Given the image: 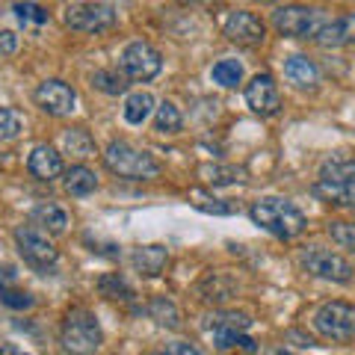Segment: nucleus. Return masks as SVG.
<instances>
[{"instance_id":"20e7f679","label":"nucleus","mask_w":355,"mask_h":355,"mask_svg":"<svg viewBox=\"0 0 355 355\" xmlns=\"http://www.w3.org/2000/svg\"><path fill=\"white\" fill-rule=\"evenodd\" d=\"M314 329L326 340H335V343L355 340V305L340 302V299L320 305L314 314Z\"/></svg>"},{"instance_id":"f8f14e48","label":"nucleus","mask_w":355,"mask_h":355,"mask_svg":"<svg viewBox=\"0 0 355 355\" xmlns=\"http://www.w3.org/2000/svg\"><path fill=\"white\" fill-rule=\"evenodd\" d=\"M246 104L252 107V113L258 116H275L282 110V95L279 86L270 74H254L246 86Z\"/></svg>"},{"instance_id":"2eb2a0df","label":"nucleus","mask_w":355,"mask_h":355,"mask_svg":"<svg viewBox=\"0 0 355 355\" xmlns=\"http://www.w3.org/2000/svg\"><path fill=\"white\" fill-rule=\"evenodd\" d=\"M311 193L326 205L355 207V181H326V178H317L314 187H311Z\"/></svg>"},{"instance_id":"c9c22d12","label":"nucleus","mask_w":355,"mask_h":355,"mask_svg":"<svg viewBox=\"0 0 355 355\" xmlns=\"http://www.w3.org/2000/svg\"><path fill=\"white\" fill-rule=\"evenodd\" d=\"M15 282V270L12 266H0V287H9Z\"/></svg>"},{"instance_id":"4c0bfd02","label":"nucleus","mask_w":355,"mask_h":355,"mask_svg":"<svg viewBox=\"0 0 355 355\" xmlns=\"http://www.w3.org/2000/svg\"><path fill=\"white\" fill-rule=\"evenodd\" d=\"M178 3H184V6H205V3H214V0H178Z\"/></svg>"},{"instance_id":"72a5a7b5","label":"nucleus","mask_w":355,"mask_h":355,"mask_svg":"<svg viewBox=\"0 0 355 355\" xmlns=\"http://www.w3.org/2000/svg\"><path fill=\"white\" fill-rule=\"evenodd\" d=\"M15 51H18V36L12 30H0V60L12 57Z\"/></svg>"},{"instance_id":"7ed1b4c3","label":"nucleus","mask_w":355,"mask_h":355,"mask_svg":"<svg viewBox=\"0 0 355 355\" xmlns=\"http://www.w3.org/2000/svg\"><path fill=\"white\" fill-rule=\"evenodd\" d=\"M104 166L119 178H130V181H151L160 175V163L151 157L148 151L133 148L125 139H113L104 151Z\"/></svg>"},{"instance_id":"ea45409f","label":"nucleus","mask_w":355,"mask_h":355,"mask_svg":"<svg viewBox=\"0 0 355 355\" xmlns=\"http://www.w3.org/2000/svg\"><path fill=\"white\" fill-rule=\"evenodd\" d=\"M261 3H279V0H261Z\"/></svg>"},{"instance_id":"393cba45","label":"nucleus","mask_w":355,"mask_h":355,"mask_svg":"<svg viewBox=\"0 0 355 355\" xmlns=\"http://www.w3.org/2000/svg\"><path fill=\"white\" fill-rule=\"evenodd\" d=\"M320 178L326 181H355V160L352 157H329L320 166Z\"/></svg>"},{"instance_id":"a878e982","label":"nucleus","mask_w":355,"mask_h":355,"mask_svg":"<svg viewBox=\"0 0 355 355\" xmlns=\"http://www.w3.org/2000/svg\"><path fill=\"white\" fill-rule=\"evenodd\" d=\"M184 128V116H181V110H178L172 101H163L157 107V116H154V130L157 133H178Z\"/></svg>"},{"instance_id":"bb28decb","label":"nucleus","mask_w":355,"mask_h":355,"mask_svg":"<svg viewBox=\"0 0 355 355\" xmlns=\"http://www.w3.org/2000/svg\"><path fill=\"white\" fill-rule=\"evenodd\" d=\"M210 77H214V83H219V86L234 89L243 80V65L237 60H219L214 65V71H210Z\"/></svg>"},{"instance_id":"1a4fd4ad","label":"nucleus","mask_w":355,"mask_h":355,"mask_svg":"<svg viewBox=\"0 0 355 355\" xmlns=\"http://www.w3.org/2000/svg\"><path fill=\"white\" fill-rule=\"evenodd\" d=\"M116 6L110 3H74L65 9V27L77 33H104L116 27Z\"/></svg>"},{"instance_id":"423d86ee","label":"nucleus","mask_w":355,"mask_h":355,"mask_svg":"<svg viewBox=\"0 0 355 355\" xmlns=\"http://www.w3.org/2000/svg\"><path fill=\"white\" fill-rule=\"evenodd\" d=\"M15 246L21 252V258L39 272H51L60 261L57 246H53V243L33 225H18L15 228Z\"/></svg>"},{"instance_id":"c85d7f7f","label":"nucleus","mask_w":355,"mask_h":355,"mask_svg":"<svg viewBox=\"0 0 355 355\" xmlns=\"http://www.w3.org/2000/svg\"><path fill=\"white\" fill-rule=\"evenodd\" d=\"M21 130H24V119H21L18 110L0 107V142L18 139V137H21Z\"/></svg>"},{"instance_id":"2f4dec72","label":"nucleus","mask_w":355,"mask_h":355,"mask_svg":"<svg viewBox=\"0 0 355 355\" xmlns=\"http://www.w3.org/2000/svg\"><path fill=\"white\" fill-rule=\"evenodd\" d=\"M0 302L6 308H15V311H27L36 305V299H33L27 291H9V287H0Z\"/></svg>"},{"instance_id":"5701e85b","label":"nucleus","mask_w":355,"mask_h":355,"mask_svg":"<svg viewBox=\"0 0 355 355\" xmlns=\"http://www.w3.org/2000/svg\"><path fill=\"white\" fill-rule=\"evenodd\" d=\"M148 317L157 320L160 326H169V329L181 326V311H178L172 299H166V296H154L148 302Z\"/></svg>"},{"instance_id":"b1692460","label":"nucleus","mask_w":355,"mask_h":355,"mask_svg":"<svg viewBox=\"0 0 355 355\" xmlns=\"http://www.w3.org/2000/svg\"><path fill=\"white\" fill-rule=\"evenodd\" d=\"M98 293L107 296V299H121V302H130L133 299V287L121 279L119 272H107L98 279Z\"/></svg>"},{"instance_id":"412c9836","label":"nucleus","mask_w":355,"mask_h":355,"mask_svg":"<svg viewBox=\"0 0 355 355\" xmlns=\"http://www.w3.org/2000/svg\"><path fill=\"white\" fill-rule=\"evenodd\" d=\"M33 222L42 225L44 231H51V234H62L65 225H69V214L57 205H39L33 207Z\"/></svg>"},{"instance_id":"ddd939ff","label":"nucleus","mask_w":355,"mask_h":355,"mask_svg":"<svg viewBox=\"0 0 355 355\" xmlns=\"http://www.w3.org/2000/svg\"><path fill=\"white\" fill-rule=\"evenodd\" d=\"M27 169L33 178H39V181H53V178H60L65 172V166L53 146H36L27 157Z\"/></svg>"},{"instance_id":"a211bd4d","label":"nucleus","mask_w":355,"mask_h":355,"mask_svg":"<svg viewBox=\"0 0 355 355\" xmlns=\"http://www.w3.org/2000/svg\"><path fill=\"white\" fill-rule=\"evenodd\" d=\"M62 187L69 196H89L98 190V175L89 166H71L62 172Z\"/></svg>"},{"instance_id":"39448f33","label":"nucleus","mask_w":355,"mask_h":355,"mask_svg":"<svg viewBox=\"0 0 355 355\" xmlns=\"http://www.w3.org/2000/svg\"><path fill=\"white\" fill-rule=\"evenodd\" d=\"M326 15L320 9L311 6H282L272 12V24L282 36H293V39H317V33L323 30Z\"/></svg>"},{"instance_id":"4be33fe9","label":"nucleus","mask_w":355,"mask_h":355,"mask_svg":"<svg viewBox=\"0 0 355 355\" xmlns=\"http://www.w3.org/2000/svg\"><path fill=\"white\" fill-rule=\"evenodd\" d=\"M151 110H154V98L148 92H133V95H128L121 113H125L128 125H142V121L151 116Z\"/></svg>"},{"instance_id":"e433bc0d","label":"nucleus","mask_w":355,"mask_h":355,"mask_svg":"<svg viewBox=\"0 0 355 355\" xmlns=\"http://www.w3.org/2000/svg\"><path fill=\"white\" fill-rule=\"evenodd\" d=\"M0 355H27V352L15 349V343H0Z\"/></svg>"},{"instance_id":"cd10ccee","label":"nucleus","mask_w":355,"mask_h":355,"mask_svg":"<svg viewBox=\"0 0 355 355\" xmlns=\"http://www.w3.org/2000/svg\"><path fill=\"white\" fill-rule=\"evenodd\" d=\"M252 326V320L237 311H219L210 317V331H246Z\"/></svg>"},{"instance_id":"6e6552de","label":"nucleus","mask_w":355,"mask_h":355,"mask_svg":"<svg viewBox=\"0 0 355 355\" xmlns=\"http://www.w3.org/2000/svg\"><path fill=\"white\" fill-rule=\"evenodd\" d=\"M163 69V57L157 48H151L148 42H130L121 51V71L137 83H148L160 74Z\"/></svg>"},{"instance_id":"4468645a","label":"nucleus","mask_w":355,"mask_h":355,"mask_svg":"<svg viewBox=\"0 0 355 355\" xmlns=\"http://www.w3.org/2000/svg\"><path fill=\"white\" fill-rule=\"evenodd\" d=\"M317 44L323 48H347L355 42V15H338L323 24V30L317 33Z\"/></svg>"},{"instance_id":"9b49d317","label":"nucleus","mask_w":355,"mask_h":355,"mask_svg":"<svg viewBox=\"0 0 355 355\" xmlns=\"http://www.w3.org/2000/svg\"><path fill=\"white\" fill-rule=\"evenodd\" d=\"M222 36L234 44H243V48H254V44H261L266 39V27L258 15L252 12H231L225 18V24H222Z\"/></svg>"},{"instance_id":"f257e3e1","label":"nucleus","mask_w":355,"mask_h":355,"mask_svg":"<svg viewBox=\"0 0 355 355\" xmlns=\"http://www.w3.org/2000/svg\"><path fill=\"white\" fill-rule=\"evenodd\" d=\"M249 216H252V222L258 228L270 231V234H275L279 240H293V237L302 234L305 225H308L305 214L293 202H287V198H275V196L254 202L249 207Z\"/></svg>"},{"instance_id":"473e14b6","label":"nucleus","mask_w":355,"mask_h":355,"mask_svg":"<svg viewBox=\"0 0 355 355\" xmlns=\"http://www.w3.org/2000/svg\"><path fill=\"white\" fill-rule=\"evenodd\" d=\"M202 175H210L207 178L210 184H234V181H243V178H240L243 172L234 169V166H228V169H219V166H205Z\"/></svg>"},{"instance_id":"6ab92c4d","label":"nucleus","mask_w":355,"mask_h":355,"mask_svg":"<svg viewBox=\"0 0 355 355\" xmlns=\"http://www.w3.org/2000/svg\"><path fill=\"white\" fill-rule=\"evenodd\" d=\"M62 151L71 154V157H77V160H86V157H95L98 154L92 133L83 130V128H69L62 133Z\"/></svg>"},{"instance_id":"dca6fc26","label":"nucleus","mask_w":355,"mask_h":355,"mask_svg":"<svg viewBox=\"0 0 355 355\" xmlns=\"http://www.w3.org/2000/svg\"><path fill=\"white\" fill-rule=\"evenodd\" d=\"M284 77L291 80L296 89H317L320 83V71L314 60L302 57V53H293V57H287L284 62Z\"/></svg>"},{"instance_id":"c756f323","label":"nucleus","mask_w":355,"mask_h":355,"mask_svg":"<svg viewBox=\"0 0 355 355\" xmlns=\"http://www.w3.org/2000/svg\"><path fill=\"white\" fill-rule=\"evenodd\" d=\"M15 15H18V21H24V24H36V27H42V24H48V21H51L48 9L39 6V3H33V0L15 3Z\"/></svg>"},{"instance_id":"58836bf2","label":"nucleus","mask_w":355,"mask_h":355,"mask_svg":"<svg viewBox=\"0 0 355 355\" xmlns=\"http://www.w3.org/2000/svg\"><path fill=\"white\" fill-rule=\"evenodd\" d=\"M270 355H293V352H291V349H272Z\"/></svg>"},{"instance_id":"7c9ffc66","label":"nucleus","mask_w":355,"mask_h":355,"mask_svg":"<svg viewBox=\"0 0 355 355\" xmlns=\"http://www.w3.org/2000/svg\"><path fill=\"white\" fill-rule=\"evenodd\" d=\"M329 237L338 246L355 252V222H329Z\"/></svg>"},{"instance_id":"aec40b11","label":"nucleus","mask_w":355,"mask_h":355,"mask_svg":"<svg viewBox=\"0 0 355 355\" xmlns=\"http://www.w3.org/2000/svg\"><path fill=\"white\" fill-rule=\"evenodd\" d=\"M92 86L104 95H125L130 86V77L119 69H98L92 74Z\"/></svg>"},{"instance_id":"f03ea898","label":"nucleus","mask_w":355,"mask_h":355,"mask_svg":"<svg viewBox=\"0 0 355 355\" xmlns=\"http://www.w3.org/2000/svg\"><path fill=\"white\" fill-rule=\"evenodd\" d=\"M101 340H104L101 323L89 308L77 305L65 314L60 329V343L65 355H95L101 349Z\"/></svg>"},{"instance_id":"9d476101","label":"nucleus","mask_w":355,"mask_h":355,"mask_svg":"<svg viewBox=\"0 0 355 355\" xmlns=\"http://www.w3.org/2000/svg\"><path fill=\"white\" fill-rule=\"evenodd\" d=\"M33 101H36L39 110H44L48 116H69L74 113V104H77V95L69 83L62 80H44L36 86L33 92Z\"/></svg>"},{"instance_id":"0eeeda50","label":"nucleus","mask_w":355,"mask_h":355,"mask_svg":"<svg viewBox=\"0 0 355 355\" xmlns=\"http://www.w3.org/2000/svg\"><path fill=\"white\" fill-rule=\"evenodd\" d=\"M299 263H302V270H308L311 275H317V279H326V282H335V284L352 282V263L331 249L308 246V249L299 252Z\"/></svg>"},{"instance_id":"f3484780","label":"nucleus","mask_w":355,"mask_h":355,"mask_svg":"<svg viewBox=\"0 0 355 355\" xmlns=\"http://www.w3.org/2000/svg\"><path fill=\"white\" fill-rule=\"evenodd\" d=\"M130 263L133 270L142 272V275H160L166 270V263H169V252L166 246H139L137 252L130 254Z\"/></svg>"},{"instance_id":"f704fd0d","label":"nucleus","mask_w":355,"mask_h":355,"mask_svg":"<svg viewBox=\"0 0 355 355\" xmlns=\"http://www.w3.org/2000/svg\"><path fill=\"white\" fill-rule=\"evenodd\" d=\"M154 355H205V352H202V349H196L193 343H181V340H178V343H169V347L157 349Z\"/></svg>"}]
</instances>
